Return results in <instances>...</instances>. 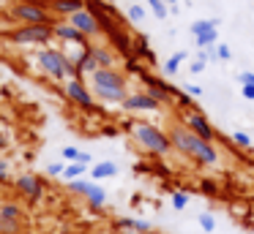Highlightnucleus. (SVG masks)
<instances>
[{
  "instance_id": "35",
  "label": "nucleus",
  "mask_w": 254,
  "mask_h": 234,
  "mask_svg": "<svg viewBox=\"0 0 254 234\" xmlns=\"http://www.w3.org/2000/svg\"><path fill=\"white\" fill-rule=\"evenodd\" d=\"M199 190H202L205 196H219V185H216L213 180H202V183H199Z\"/></svg>"
},
{
  "instance_id": "34",
  "label": "nucleus",
  "mask_w": 254,
  "mask_h": 234,
  "mask_svg": "<svg viewBox=\"0 0 254 234\" xmlns=\"http://www.w3.org/2000/svg\"><path fill=\"white\" fill-rule=\"evenodd\" d=\"M79 152H82V150H77V147H71V144L63 147V161H66V163H77L79 161Z\"/></svg>"
},
{
  "instance_id": "21",
  "label": "nucleus",
  "mask_w": 254,
  "mask_h": 234,
  "mask_svg": "<svg viewBox=\"0 0 254 234\" xmlns=\"http://www.w3.org/2000/svg\"><path fill=\"white\" fill-rule=\"evenodd\" d=\"M186 60H189V54L181 49V52H175L172 57H167V60H164V65H161V71H164L167 76H175L178 71H181V65L186 63Z\"/></svg>"
},
{
  "instance_id": "5",
  "label": "nucleus",
  "mask_w": 254,
  "mask_h": 234,
  "mask_svg": "<svg viewBox=\"0 0 254 234\" xmlns=\"http://www.w3.org/2000/svg\"><path fill=\"white\" fill-rule=\"evenodd\" d=\"M55 25H19L17 30L8 33L14 44H22V47H50V41L55 38Z\"/></svg>"
},
{
  "instance_id": "25",
  "label": "nucleus",
  "mask_w": 254,
  "mask_h": 234,
  "mask_svg": "<svg viewBox=\"0 0 254 234\" xmlns=\"http://www.w3.org/2000/svg\"><path fill=\"white\" fill-rule=\"evenodd\" d=\"M85 172H88V166H85V163H66V169H63V180H66V183L82 180Z\"/></svg>"
},
{
  "instance_id": "7",
  "label": "nucleus",
  "mask_w": 254,
  "mask_h": 234,
  "mask_svg": "<svg viewBox=\"0 0 254 234\" xmlns=\"http://www.w3.org/2000/svg\"><path fill=\"white\" fill-rule=\"evenodd\" d=\"M139 82L145 85V93H148V95H153L161 106H164V103H170V101H178V98L183 95V90H178L175 85H170V82L153 76L150 71H145V74L139 76Z\"/></svg>"
},
{
  "instance_id": "17",
  "label": "nucleus",
  "mask_w": 254,
  "mask_h": 234,
  "mask_svg": "<svg viewBox=\"0 0 254 234\" xmlns=\"http://www.w3.org/2000/svg\"><path fill=\"white\" fill-rule=\"evenodd\" d=\"M82 8H85L82 0H55V3L50 5L52 14H55V16H66V19L71 14H77V11H82Z\"/></svg>"
},
{
  "instance_id": "22",
  "label": "nucleus",
  "mask_w": 254,
  "mask_h": 234,
  "mask_svg": "<svg viewBox=\"0 0 254 234\" xmlns=\"http://www.w3.org/2000/svg\"><path fill=\"white\" fill-rule=\"evenodd\" d=\"M85 199H88V204L93 207V210H101V207L107 204V190L101 188V185H90V190L85 193Z\"/></svg>"
},
{
  "instance_id": "6",
  "label": "nucleus",
  "mask_w": 254,
  "mask_h": 234,
  "mask_svg": "<svg viewBox=\"0 0 254 234\" xmlns=\"http://www.w3.org/2000/svg\"><path fill=\"white\" fill-rule=\"evenodd\" d=\"M11 16L19 22V25H55L58 22L50 8H44V5H39V3H28V0L14 3Z\"/></svg>"
},
{
  "instance_id": "23",
  "label": "nucleus",
  "mask_w": 254,
  "mask_h": 234,
  "mask_svg": "<svg viewBox=\"0 0 254 234\" xmlns=\"http://www.w3.org/2000/svg\"><path fill=\"white\" fill-rule=\"evenodd\" d=\"M0 215H3V218H8V221L22 223L25 212H22V207H19V204H14V201H3V204H0Z\"/></svg>"
},
{
  "instance_id": "31",
  "label": "nucleus",
  "mask_w": 254,
  "mask_h": 234,
  "mask_svg": "<svg viewBox=\"0 0 254 234\" xmlns=\"http://www.w3.org/2000/svg\"><path fill=\"white\" fill-rule=\"evenodd\" d=\"M90 185H93V183H90V180H74V183H68V188H71L74 193L85 196V193H88V190H90Z\"/></svg>"
},
{
  "instance_id": "26",
  "label": "nucleus",
  "mask_w": 254,
  "mask_h": 234,
  "mask_svg": "<svg viewBox=\"0 0 254 234\" xmlns=\"http://www.w3.org/2000/svg\"><path fill=\"white\" fill-rule=\"evenodd\" d=\"M197 41V47L199 49H208V47H216L219 44V30H210V33H202V36H197L194 38Z\"/></svg>"
},
{
  "instance_id": "11",
  "label": "nucleus",
  "mask_w": 254,
  "mask_h": 234,
  "mask_svg": "<svg viewBox=\"0 0 254 234\" xmlns=\"http://www.w3.org/2000/svg\"><path fill=\"white\" fill-rule=\"evenodd\" d=\"M121 106L126 109V112H159L161 103L156 101L153 95H148L145 90H139V93H128Z\"/></svg>"
},
{
  "instance_id": "12",
  "label": "nucleus",
  "mask_w": 254,
  "mask_h": 234,
  "mask_svg": "<svg viewBox=\"0 0 254 234\" xmlns=\"http://www.w3.org/2000/svg\"><path fill=\"white\" fill-rule=\"evenodd\" d=\"M68 25H74L79 33H82L85 38H93V36H101V27H99V22H96V16L90 14L88 8H82V11H77V14H71L68 16Z\"/></svg>"
},
{
  "instance_id": "14",
  "label": "nucleus",
  "mask_w": 254,
  "mask_h": 234,
  "mask_svg": "<svg viewBox=\"0 0 254 234\" xmlns=\"http://www.w3.org/2000/svg\"><path fill=\"white\" fill-rule=\"evenodd\" d=\"M52 30H55V38H61V41H66V44H74V47H79V49L90 47L88 38H85L82 33H79L77 27H74V25H68L66 19H58Z\"/></svg>"
},
{
  "instance_id": "32",
  "label": "nucleus",
  "mask_w": 254,
  "mask_h": 234,
  "mask_svg": "<svg viewBox=\"0 0 254 234\" xmlns=\"http://www.w3.org/2000/svg\"><path fill=\"white\" fill-rule=\"evenodd\" d=\"M230 139L235 141L238 147H243V150H249V147H252V136H249V134H243V131H235V134H232Z\"/></svg>"
},
{
  "instance_id": "44",
  "label": "nucleus",
  "mask_w": 254,
  "mask_h": 234,
  "mask_svg": "<svg viewBox=\"0 0 254 234\" xmlns=\"http://www.w3.org/2000/svg\"><path fill=\"white\" fill-rule=\"evenodd\" d=\"M6 147H8V139H6V136H3V134H0V152L6 150Z\"/></svg>"
},
{
  "instance_id": "37",
  "label": "nucleus",
  "mask_w": 254,
  "mask_h": 234,
  "mask_svg": "<svg viewBox=\"0 0 254 234\" xmlns=\"http://www.w3.org/2000/svg\"><path fill=\"white\" fill-rule=\"evenodd\" d=\"M63 169H66V163H47L44 172L50 174V177H63Z\"/></svg>"
},
{
  "instance_id": "39",
  "label": "nucleus",
  "mask_w": 254,
  "mask_h": 234,
  "mask_svg": "<svg viewBox=\"0 0 254 234\" xmlns=\"http://www.w3.org/2000/svg\"><path fill=\"white\" fill-rule=\"evenodd\" d=\"M8 177H11V172H8V161L6 158H0V183H6Z\"/></svg>"
},
{
  "instance_id": "27",
  "label": "nucleus",
  "mask_w": 254,
  "mask_h": 234,
  "mask_svg": "<svg viewBox=\"0 0 254 234\" xmlns=\"http://www.w3.org/2000/svg\"><path fill=\"white\" fill-rule=\"evenodd\" d=\"M0 234H22V223L8 221V218L0 215Z\"/></svg>"
},
{
  "instance_id": "38",
  "label": "nucleus",
  "mask_w": 254,
  "mask_h": 234,
  "mask_svg": "<svg viewBox=\"0 0 254 234\" xmlns=\"http://www.w3.org/2000/svg\"><path fill=\"white\" fill-rule=\"evenodd\" d=\"M238 82H241V87L254 85V71H241V74H238Z\"/></svg>"
},
{
  "instance_id": "10",
  "label": "nucleus",
  "mask_w": 254,
  "mask_h": 234,
  "mask_svg": "<svg viewBox=\"0 0 254 234\" xmlns=\"http://www.w3.org/2000/svg\"><path fill=\"white\" fill-rule=\"evenodd\" d=\"M14 185H17V190L25 196V201H30V204H36V201H41L44 199V180L39 177V174H33V172H25V174H19L17 180H14Z\"/></svg>"
},
{
  "instance_id": "30",
  "label": "nucleus",
  "mask_w": 254,
  "mask_h": 234,
  "mask_svg": "<svg viewBox=\"0 0 254 234\" xmlns=\"http://www.w3.org/2000/svg\"><path fill=\"white\" fill-rule=\"evenodd\" d=\"M172 207H175V210H186L189 207V193L186 190H175V193H172Z\"/></svg>"
},
{
  "instance_id": "41",
  "label": "nucleus",
  "mask_w": 254,
  "mask_h": 234,
  "mask_svg": "<svg viewBox=\"0 0 254 234\" xmlns=\"http://www.w3.org/2000/svg\"><path fill=\"white\" fill-rule=\"evenodd\" d=\"M205 65H208V63H202V60H194V63L189 65V71H191V74H202Z\"/></svg>"
},
{
  "instance_id": "8",
  "label": "nucleus",
  "mask_w": 254,
  "mask_h": 234,
  "mask_svg": "<svg viewBox=\"0 0 254 234\" xmlns=\"http://www.w3.org/2000/svg\"><path fill=\"white\" fill-rule=\"evenodd\" d=\"M63 93H66L68 101H71L74 106H79L82 112H96V98H93V93H90L88 82H85L82 76L63 82Z\"/></svg>"
},
{
  "instance_id": "36",
  "label": "nucleus",
  "mask_w": 254,
  "mask_h": 234,
  "mask_svg": "<svg viewBox=\"0 0 254 234\" xmlns=\"http://www.w3.org/2000/svg\"><path fill=\"white\" fill-rule=\"evenodd\" d=\"M216 54H219V60H221V63L232 60V49L227 47V44H216Z\"/></svg>"
},
{
  "instance_id": "28",
  "label": "nucleus",
  "mask_w": 254,
  "mask_h": 234,
  "mask_svg": "<svg viewBox=\"0 0 254 234\" xmlns=\"http://www.w3.org/2000/svg\"><path fill=\"white\" fill-rule=\"evenodd\" d=\"M148 3V8L153 11V16H159V19H167L170 16V5H164L161 0H145Z\"/></svg>"
},
{
  "instance_id": "33",
  "label": "nucleus",
  "mask_w": 254,
  "mask_h": 234,
  "mask_svg": "<svg viewBox=\"0 0 254 234\" xmlns=\"http://www.w3.org/2000/svg\"><path fill=\"white\" fill-rule=\"evenodd\" d=\"M126 14H128V19H131V22H142V19H145V8H142V5H137V3L128 5Z\"/></svg>"
},
{
  "instance_id": "2",
  "label": "nucleus",
  "mask_w": 254,
  "mask_h": 234,
  "mask_svg": "<svg viewBox=\"0 0 254 234\" xmlns=\"http://www.w3.org/2000/svg\"><path fill=\"white\" fill-rule=\"evenodd\" d=\"M90 93L101 103H123L128 95V79L118 68H96L90 74Z\"/></svg>"
},
{
  "instance_id": "19",
  "label": "nucleus",
  "mask_w": 254,
  "mask_h": 234,
  "mask_svg": "<svg viewBox=\"0 0 254 234\" xmlns=\"http://www.w3.org/2000/svg\"><path fill=\"white\" fill-rule=\"evenodd\" d=\"M74 63H77V71H79V76H85V74H93L99 65H96V60H93V52H90V47L88 49H82V52L74 57Z\"/></svg>"
},
{
  "instance_id": "43",
  "label": "nucleus",
  "mask_w": 254,
  "mask_h": 234,
  "mask_svg": "<svg viewBox=\"0 0 254 234\" xmlns=\"http://www.w3.org/2000/svg\"><path fill=\"white\" fill-rule=\"evenodd\" d=\"M90 161H93V158H90V152H79V161H77V163H85V166H90Z\"/></svg>"
},
{
  "instance_id": "3",
  "label": "nucleus",
  "mask_w": 254,
  "mask_h": 234,
  "mask_svg": "<svg viewBox=\"0 0 254 234\" xmlns=\"http://www.w3.org/2000/svg\"><path fill=\"white\" fill-rule=\"evenodd\" d=\"M126 128H128V134L134 136V141H137L142 150H148L150 155H170V152L175 150V147H172L170 134H167L164 128H159V125H153V123L131 120Z\"/></svg>"
},
{
  "instance_id": "4",
  "label": "nucleus",
  "mask_w": 254,
  "mask_h": 234,
  "mask_svg": "<svg viewBox=\"0 0 254 234\" xmlns=\"http://www.w3.org/2000/svg\"><path fill=\"white\" fill-rule=\"evenodd\" d=\"M36 63H39V68L55 82H66V79H77L79 76L74 57L66 54L63 49H58V47H41V52L36 54Z\"/></svg>"
},
{
  "instance_id": "16",
  "label": "nucleus",
  "mask_w": 254,
  "mask_h": 234,
  "mask_svg": "<svg viewBox=\"0 0 254 234\" xmlns=\"http://www.w3.org/2000/svg\"><path fill=\"white\" fill-rule=\"evenodd\" d=\"M134 57H137L139 63L145 60L148 65H156V54H153V49H150V44L145 36H134Z\"/></svg>"
},
{
  "instance_id": "15",
  "label": "nucleus",
  "mask_w": 254,
  "mask_h": 234,
  "mask_svg": "<svg viewBox=\"0 0 254 234\" xmlns=\"http://www.w3.org/2000/svg\"><path fill=\"white\" fill-rule=\"evenodd\" d=\"M115 229L118 232H126V234H148L150 223L139 221V218H115Z\"/></svg>"
},
{
  "instance_id": "42",
  "label": "nucleus",
  "mask_w": 254,
  "mask_h": 234,
  "mask_svg": "<svg viewBox=\"0 0 254 234\" xmlns=\"http://www.w3.org/2000/svg\"><path fill=\"white\" fill-rule=\"evenodd\" d=\"M241 93H243V98H246V101H254V85H243Z\"/></svg>"
},
{
  "instance_id": "13",
  "label": "nucleus",
  "mask_w": 254,
  "mask_h": 234,
  "mask_svg": "<svg viewBox=\"0 0 254 234\" xmlns=\"http://www.w3.org/2000/svg\"><path fill=\"white\" fill-rule=\"evenodd\" d=\"M107 41H110L112 52L123 54V57H134V36L126 30V27H118V30H112L110 36H107Z\"/></svg>"
},
{
  "instance_id": "45",
  "label": "nucleus",
  "mask_w": 254,
  "mask_h": 234,
  "mask_svg": "<svg viewBox=\"0 0 254 234\" xmlns=\"http://www.w3.org/2000/svg\"><path fill=\"white\" fill-rule=\"evenodd\" d=\"M161 3H164V5H170V8H172V5H178V0H161Z\"/></svg>"
},
{
  "instance_id": "29",
  "label": "nucleus",
  "mask_w": 254,
  "mask_h": 234,
  "mask_svg": "<svg viewBox=\"0 0 254 234\" xmlns=\"http://www.w3.org/2000/svg\"><path fill=\"white\" fill-rule=\"evenodd\" d=\"M197 221H199V226H202V232H208V234L216 229V218L210 215V212H199Z\"/></svg>"
},
{
  "instance_id": "20",
  "label": "nucleus",
  "mask_w": 254,
  "mask_h": 234,
  "mask_svg": "<svg viewBox=\"0 0 254 234\" xmlns=\"http://www.w3.org/2000/svg\"><path fill=\"white\" fill-rule=\"evenodd\" d=\"M118 174V163L115 161H99L93 169H90V177L99 183V180H107V177H115Z\"/></svg>"
},
{
  "instance_id": "46",
  "label": "nucleus",
  "mask_w": 254,
  "mask_h": 234,
  "mask_svg": "<svg viewBox=\"0 0 254 234\" xmlns=\"http://www.w3.org/2000/svg\"><path fill=\"white\" fill-rule=\"evenodd\" d=\"M101 3H110V5H112V0H101Z\"/></svg>"
},
{
  "instance_id": "18",
  "label": "nucleus",
  "mask_w": 254,
  "mask_h": 234,
  "mask_svg": "<svg viewBox=\"0 0 254 234\" xmlns=\"http://www.w3.org/2000/svg\"><path fill=\"white\" fill-rule=\"evenodd\" d=\"M90 52H93V60L99 68H115L118 57L112 52V47H90Z\"/></svg>"
},
{
  "instance_id": "24",
  "label": "nucleus",
  "mask_w": 254,
  "mask_h": 234,
  "mask_svg": "<svg viewBox=\"0 0 254 234\" xmlns=\"http://www.w3.org/2000/svg\"><path fill=\"white\" fill-rule=\"evenodd\" d=\"M191 36L197 38V36H202V33H210V30H219V19H197V22H191Z\"/></svg>"
},
{
  "instance_id": "40",
  "label": "nucleus",
  "mask_w": 254,
  "mask_h": 234,
  "mask_svg": "<svg viewBox=\"0 0 254 234\" xmlns=\"http://www.w3.org/2000/svg\"><path fill=\"white\" fill-rule=\"evenodd\" d=\"M183 93L191 95V98H199V95H202V87H199V85H186V87H183Z\"/></svg>"
},
{
  "instance_id": "9",
  "label": "nucleus",
  "mask_w": 254,
  "mask_h": 234,
  "mask_svg": "<svg viewBox=\"0 0 254 234\" xmlns=\"http://www.w3.org/2000/svg\"><path fill=\"white\" fill-rule=\"evenodd\" d=\"M181 120H183L181 125H186V128L191 131L194 136H199L202 141H210V144H213V141L219 139V131L213 128V123L208 120V114H202L199 109H189V112H183Z\"/></svg>"
},
{
  "instance_id": "1",
  "label": "nucleus",
  "mask_w": 254,
  "mask_h": 234,
  "mask_svg": "<svg viewBox=\"0 0 254 234\" xmlns=\"http://www.w3.org/2000/svg\"><path fill=\"white\" fill-rule=\"evenodd\" d=\"M170 139H172V147H175L181 155L191 158V161L202 163V166H216V163L221 161L219 150H216V144H210V141H202L199 136H194L191 131L186 128V125H172L170 128Z\"/></svg>"
}]
</instances>
